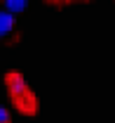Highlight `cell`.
Returning <instances> with one entry per match:
<instances>
[{"label":"cell","mask_w":115,"mask_h":123,"mask_svg":"<svg viewBox=\"0 0 115 123\" xmlns=\"http://www.w3.org/2000/svg\"><path fill=\"white\" fill-rule=\"evenodd\" d=\"M12 29H14V14L0 12V36H7Z\"/></svg>","instance_id":"2"},{"label":"cell","mask_w":115,"mask_h":123,"mask_svg":"<svg viewBox=\"0 0 115 123\" xmlns=\"http://www.w3.org/2000/svg\"><path fill=\"white\" fill-rule=\"evenodd\" d=\"M0 38H2V36H0Z\"/></svg>","instance_id":"5"},{"label":"cell","mask_w":115,"mask_h":123,"mask_svg":"<svg viewBox=\"0 0 115 123\" xmlns=\"http://www.w3.org/2000/svg\"><path fill=\"white\" fill-rule=\"evenodd\" d=\"M0 123H10V111L5 107H0Z\"/></svg>","instance_id":"4"},{"label":"cell","mask_w":115,"mask_h":123,"mask_svg":"<svg viewBox=\"0 0 115 123\" xmlns=\"http://www.w3.org/2000/svg\"><path fill=\"white\" fill-rule=\"evenodd\" d=\"M7 83H10V92H12L14 97H24V95H26V80L19 76V74H12Z\"/></svg>","instance_id":"1"},{"label":"cell","mask_w":115,"mask_h":123,"mask_svg":"<svg viewBox=\"0 0 115 123\" xmlns=\"http://www.w3.org/2000/svg\"><path fill=\"white\" fill-rule=\"evenodd\" d=\"M28 5V0H5V12L16 14V12H24Z\"/></svg>","instance_id":"3"}]
</instances>
